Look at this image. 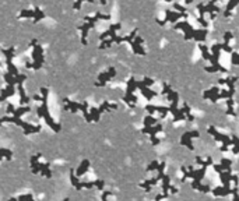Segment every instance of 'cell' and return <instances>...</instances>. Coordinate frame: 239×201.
Masks as SVG:
<instances>
[{
  "label": "cell",
  "instance_id": "6da1fadb",
  "mask_svg": "<svg viewBox=\"0 0 239 201\" xmlns=\"http://www.w3.org/2000/svg\"><path fill=\"white\" fill-rule=\"evenodd\" d=\"M41 94H42V105L39 106V109H38V116L39 117H43V120H45L46 123H48V126L52 128V130H55L56 133L60 131V124H57L55 122V120L51 117V114H49V112H48V89L46 88H41Z\"/></svg>",
  "mask_w": 239,
  "mask_h": 201
},
{
  "label": "cell",
  "instance_id": "7a4b0ae2",
  "mask_svg": "<svg viewBox=\"0 0 239 201\" xmlns=\"http://www.w3.org/2000/svg\"><path fill=\"white\" fill-rule=\"evenodd\" d=\"M1 123H14L17 124V126H20V127L24 128V134H32V133H38L41 131V126H32V124H28L25 123V122H23V120L20 119L18 116H14V114H11V116H4V117H1L0 119V124Z\"/></svg>",
  "mask_w": 239,
  "mask_h": 201
},
{
  "label": "cell",
  "instance_id": "3957f363",
  "mask_svg": "<svg viewBox=\"0 0 239 201\" xmlns=\"http://www.w3.org/2000/svg\"><path fill=\"white\" fill-rule=\"evenodd\" d=\"M31 46H34L32 56H34V60H35V62H34L32 64H31V63H27V67H28V69H35V70H38L39 67H41L42 62H43V56H42V48L37 43V41H32Z\"/></svg>",
  "mask_w": 239,
  "mask_h": 201
},
{
  "label": "cell",
  "instance_id": "277c9868",
  "mask_svg": "<svg viewBox=\"0 0 239 201\" xmlns=\"http://www.w3.org/2000/svg\"><path fill=\"white\" fill-rule=\"evenodd\" d=\"M27 112H29V106H20L18 109H14V106L11 105V103L7 106V113L18 116V117H21V116H23L24 113H27Z\"/></svg>",
  "mask_w": 239,
  "mask_h": 201
},
{
  "label": "cell",
  "instance_id": "5b68a950",
  "mask_svg": "<svg viewBox=\"0 0 239 201\" xmlns=\"http://www.w3.org/2000/svg\"><path fill=\"white\" fill-rule=\"evenodd\" d=\"M88 166H90V162H88L87 159L83 161V162H81V165L77 168V170H74V172H76V176H77V178H78V176H83V175L88 170Z\"/></svg>",
  "mask_w": 239,
  "mask_h": 201
},
{
  "label": "cell",
  "instance_id": "8992f818",
  "mask_svg": "<svg viewBox=\"0 0 239 201\" xmlns=\"http://www.w3.org/2000/svg\"><path fill=\"white\" fill-rule=\"evenodd\" d=\"M0 154L6 159H11V155H13V152L10 150H7V148H0Z\"/></svg>",
  "mask_w": 239,
  "mask_h": 201
},
{
  "label": "cell",
  "instance_id": "52a82bcc",
  "mask_svg": "<svg viewBox=\"0 0 239 201\" xmlns=\"http://www.w3.org/2000/svg\"><path fill=\"white\" fill-rule=\"evenodd\" d=\"M62 201H69V198H65V200H62Z\"/></svg>",
  "mask_w": 239,
  "mask_h": 201
},
{
  "label": "cell",
  "instance_id": "ba28073f",
  "mask_svg": "<svg viewBox=\"0 0 239 201\" xmlns=\"http://www.w3.org/2000/svg\"><path fill=\"white\" fill-rule=\"evenodd\" d=\"M1 159H3V156H1V154H0V161H1Z\"/></svg>",
  "mask_w": 239,
  "mask_h": 201
}]
</instances>
